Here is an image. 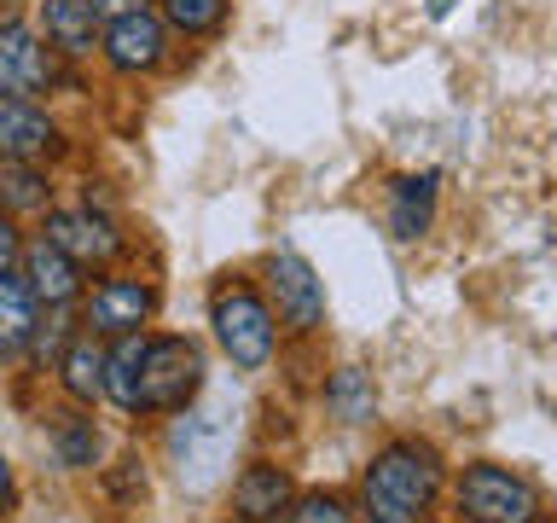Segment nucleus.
Segmentation results:
<instances>
[{
    "label": "nucleus",
    "instance_id": "f257e3e1",
    "mask_svg": "<svg viewBox=\"0 0 557 523\" xmlns=\"http://www.w3.org/2000/svg\"><path fill=\"white\" fill-rule=\"evenodd\" d=\"M442 488V460L424 442H389L360 477L366 523H418V512Z\"/></svg>",
    "mask_w": 557,
    "mask_h": 523
},
{
    "label": "nucleus",
    "instance_id": "f03ea898",
    "mask_svg": "<svg viewBox=\"0 0 557 523\" xmlns=\"http://www.w3.org/2000/svg\"><path fill=\"white\" fill-rule=\"evenodd\" d=\"M186 418L174 425L169 448H174V477L186 488H209L233 465V442H238V408L233 396H215L203 408H181Z\"/></svg>",
    "mask_w": 557,
    "mask_h": 523
},
{
    "label": "nucleus",
    "instance_id": "7ed1b4c3",
    "mask_svg": "<svg viewBox=\"0 0 557 523\" xmlns=\"http://www.w3.org/2000/svg\"><path fill=\"white\" fill-rule=\"evenodd\" d=\"M198 390H203V349L191 338H146V361H139V408L181 413Z\"/></svg>",
    "mask_w": 557,
    "mask_h": 523
},
{
    "label": "nucleus",
    "instance_id": "20e7f679",
    "mask_svg": "<svg viewBox=\"0 0 557 523\" xmlns=\"http://www.w3.org/2000/svg\"><path fill=\"white\" fill-rule=\"evenodd\" d=\"M209 320H215V338H221L233 366H244V373L268 366V355H273V308L261 303L250 285H226L215 296V308H209Z\"/></svg>",
    "mask_w": 557,
    "mask_h": 523
},
{
    "label": "nucleus",
    "instance_id": "39448f33",
    "mask_svg": "<svg viewBox=\"0 0 557 523\" xmlns=\"http://www.w3.org/2000/svg\"><path fill=\"white\" fill-rule=\"evenodd\" d=\"M459 506L470 523H540V488L505 465H470L459 477Z\"/></svg>",
    "mask_w": 557,
    "mask_h": 523
},
{
    "label": "nucleus",
    "instance_id": "423d86ee",
    "mask_svg": "<svg viewBox=\"0 0 557 523\" xmlns=\"http://www.w3.org/2000/svg\"><path fill=\"white\" fill-rule=\"evenodd\" d=\"M268 291H273L278 320H285L296 338L325 320V285L313 279V268H308L296 251H278V256L268 262Z\"/></svg>",
    "mask_w": 557,
    "mask_h": 523
},
{
    "label": "nucleus",
    "instance_id": "0eeeda50",
    "mask_svg": "<svg viewBox=\"0 0 557 523\" xmlns=\"http://www.w3.org/2000/svg\"><path fill=\"white\" fill-rule=\"evenodd\" d=\"M151 308H157V291L146 285V279H104V285L87 296L82 326L94 331V338H122V331L146 326Z\"/></svg>",
    "mask_w": 557,
    "mask_h": 523
},
{
    "label": "nucleus",
    "instance_id": "6e6552de",
    "mask_svg": "<svg viewBox=\"0 0 557 523\" xmlns=\"http://www.w3.org/2000/svg\"><path fill=\"white\" fill-rule=\"evenodd\" d=\"M163 52H169V29L157 12H122V17H111V29H104V59H111V70H122V76L157 70Z\"/></svg>",
    "mask_w": 557,
    "mask_h": 523
},
{
    "label": "nucleus",
    "instance_id": "1a4fd4ad",
    "mask_svg": "<svg viewBox=\"0 0 557 523\" xmlns=\"http://www.w3.org/2000/svg\"><path fill=\"white\" fill-rule=\"evenodd\" d=\"M52 82V59L29 24H0V94L35 99Z\"/></svg>",
    "mask_w": 557,
    "mask_h": 523
},
{
    "label": "nucleus",
    "instance_id": "9d476101",
    "mask_svg": "<svg viewBox=\"0 0 557 523\" xmlns=\"http://www.w3.org/2000/svg\"><path fill=\"white\" fill-rule=\"evenodd\" d=\"M59 146V129L35 99H12L0 94V163H35Z\"/></svg>",
    "mask_w": 557,
    "mask_h": 523
},
{
    "label": "nucleus",
    "instance_id": "9b49d317",
    "mask_svg": "<svg viewBox=\"0 0 557 523\" xmlns=\"http://www.w3.org/2000/svg\"><path fill=\"white\" fill-rule=\"evenodd\" d=\"M47 244H59L76 268H87V262H111L122 251L116 227L104 216H94V209H52L47 216Z\"/></svg>",
    "mask_w": 557,
    "mask_h": 523
},
{
    "label": "nucleus",
    "instance_id": "f8f14e48",
    "mask_svg": "<svg viewBox=\"0 0 557 523\" xmlns=\"http://www.w3.org/2000/svg\"><path fill=\"white\" fill-rule=\"evenodd\" d=\"M24 285L35 303H47V308H64V303H76V291H82V268L70 262L59 244H29L24 251Z\"/></svg>",
    "mask_w": 557,
    "mask_h": 523
},
{
    "label": "nucleus",
    "instance_id": "ddd939ff",
    "mask_svg": "<svg viewBox=\"0 0 557 523\" xmlns=\"http://www.w3.org/2000/svg\"><path fill=\"white\" fill-rule=\"evenodd\" d=\"M41 24H47V41L59 52H70V59H87L99 41L94 0H41Z\"/></svg>",
    "mask_w": 557,
    "mask_h": 523
},
{
    "label": "nucleus",
    "instance_id": "4468645a",
    "mask_svg": "<svg viewBox=\"0 0 557 523\" xmlns=\"http://www.w3.org/2000/svg\"><path fill=\"white\" fill-rule=\"evenodd\" d=\"M35 326H41V303L29 296L24 273H0V361L17 355V349H29Z\"/></svg>",
    "mask_w": 557,
    "mask_h": 523
},
{
    "label": "nucleus",
    "instance_id": "2eb2a0df",
    "mask_svg": "<svg viewBox=\"0 0 557 523\" xmlns=\"http://www.w3.org/2000/svg\"><path fill=\"white\" fill-rule=\"evenodd\" d=\"M233 500H238L244 523H273V518L290 506V477H285L278 465H250V471L233 483Z\"/></svg>",
    "mask_w": 557,
    "mask_h": 523
},
{
    "label": "nucleus",
    "instance_id": "dca6fc26",
    "mask_svg": "<svg viewBox=\"0 0 557 523\" xmlns=\"http://www.w3.org/2000/svg\"><path fill=\"white\" fill-rule=\"evenodd\" d=\"M139 361H146V338L139 331H122L116 349H104V396L122 413H139Z\"/></svg>",
    "mask_w": 557,
    "mask_h": 523
},
{
    "label": "nucleus",
    "instance_id": "f3484780",
    "mask_svg": "<svg viewBox=\"0 0 557 523\" xmlns=\"http://www.w3.org/2000/svg\"><path fill=\"white\" fill-rule=\"evenodd\" d=\"M64 390L76 401H94L104 396V349L94 343V331H76L64 349Z\"/></svg>",
    "mask_w": 557,
    "mask_h": 523
},
{
    "label": "nucleus",
    "instance_id": "a211bd4d",
    "mask_svg": "<svg viewBox=\"0 0 557 523\" xmlns=\"http://www.w3.org/2000/svg\"><path fill=\"white\" fill-rule=\"evenodd\" d=\"M435 216V174H407V181H395V239H418Z\"/></svg>",
    "mask_w": 557,
    "mask_h": 523
},
{
    "label": "nucleus",
    "instance_id": "6ab92c4d",
    "mask_svg": "<svg viewBox=\"0 0 557 523\" xmlns=\"http://www.w3.org/2000/svg\"><path fill=\"white\" fill-rule=\"evenodd\" d=\"M52 186L35 163H0V216H35L47 209Z\"/></svg>",
    "mask_w": 557,
    "mask_h": 523
},
{
    "label": "nucleus",
    "instance_id": "aec40b11",
    "mask_svg": "<svg viewBox=\"0 0 557 523\" xmlns=\"http://www.w3.org/2000/svg\"><path fill=\"white\" fill-rule=\"evenodd\" d=\"M325 401H331V413L343 418V425H360V418H372V408H377V396H372V384H366V373H337L331 378V390H325Z\"/></svg>",
    "mask_w": 557,
    "mask_h": 523
},
{
    "label": "nucleus",
    "instance_id": "412c9836",
    "mask_svg": "<svg viewBox=\"0 0 557 523\" xmlns=\"http://www.w3.org/2000/svg\"><path fill=\"white\" fill-rule=\"evenodd\" d=\"M163 17L186 35H209L226 17V0H163Z\"/></svg>",
    "mask_w": 557,
    "mask_h": 523
},
{
    "label": "nucleus",
    "instance_id": "4be33fe9",
    "mask_svg": "<svg viewBox=\"0 0 557 523\" xmlns=\"http://www.w3.org/2000/svg\"><path fill=\"white\" fill-rule=\"evenodd\" d=\"M290 523H355V518H348V506H343V500H331V495H308V500H296Z\"/></svg>",
    "mask_w": 557,
    "mask_h": 523
},
{
    "label": "nucleus",
    "instance_id": "5701e85b",
    "mask_svg": "<svg viewBox=\"0 0 557 523\" xmlns=\"http://www.w3.org/2000/svg\"><path fill=\"white\" fill-rule=\"evenodd\" d=\"M59 448H64V465H94V430L64 418L59 425Z\"/></svg>",
    "mask_w": 557,
    "mask_h": 523
},
{
    "label": "nucleus",
    "instance_id": "b1692460",
    "mask_svg": "<svg viewBox=\"0 0 557 523\" xmlns=\"http://www.w3.org/2000/svg\"><path fill=\"white\" fill-rule=\"evenodd\" d=\"M17 251H24V244H17V233H12V221L0 216V273H7L12 262H17Z\"/></svg>",
    "mask_w": 557,
    "mask_h": 523
},
{
    "label": "nucleus",
    "instance_id": "393cba45",
    "mask_svg": "<svg viewBox=\"0 0 557 523\" xmlns=\"http://www.w3.org/2000/svg\"><path fill=\"white\" fill-rule=\"evenodd\" d=\"M29 343H35V355H41V361H47V355H59V343H64V326H52V331H41V326H35V338H29Z\"/></svg>",
    "mask_w": 557,
    "mask_h": 523
},
{
    "label": "nucleus",
    "instance_id": "a878e982",
    "mask_svg": "<svg viewBox=\"0 0 557 523\" xmlns=\"http://www.w3.org/2000/svg\"><path fill=\"white\" fill-rule=\"evenodd\" d=\"M99 17H122V12H146V0H94Z\"/></svg>",
    "mask_w": 557,
    "mask_h": 523
},
{
    "label": "nucleus",
    "instance_id": "bb28decb",
    "mask_svg": "<svg viewBox=\"0 0 557 523\" xmlns=\"http://www.w3.org/2000/svg\"><path fill=\"white\" fill-rule=\"evenodd\" d=\"M12 495H17V488H12V465H7V460H0V518H7V512H12Z\"/></svg>",
    "mask_w": 557,
    "mask_h": 523
}]
</instances>
